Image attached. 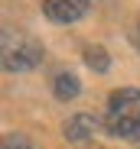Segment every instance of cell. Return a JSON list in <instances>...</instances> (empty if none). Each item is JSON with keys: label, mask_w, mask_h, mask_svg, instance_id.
<instances>
[{"label": "cell", "mask_w": 140, "mask_h": 149, "mask_svg": "<svg viewBox=\"0 0 140 149\" xmlns=\"http://www.w3.org/2000/svg\"><path fill=\"white\" fill-rule=\"evenodd\" d=\"M82 58H85V65L95 71V74H104L111 68V55H108L104 45H85L82 49Z\"/></svg>", "instance_id": "7"}, {"label": "cell", "mask_w": 140, "mask_h": 149, "mask_svg": "<svg viewBox=\"0 0 140 149\" xmlns=\"http://www.w3.org/2000/svg\"><path fill=\"white\" fill-rule=\"evenodd\" d=\"M52 94H56V101H75V97L82 94V81H78V74L72 71H59L56 78H52Z\"/></svg>", "instance_id": "5"}, {"label": "cell", "mask_w": 140, "mask_h": 149, "mask_svg": "<svg viewBox=\"0 0 140 149\" xmlns=\"http://www.w3.org/2000/svg\"><path fill=\"white\" fill-rule=\"evenodd\" d=\"M104 133L108 136H117V139H140V110L134 117L117 120V123H104Z\"/></svg>", "instance_id": "6"}, {"label": "cell", "mask_w": 140, "mask_h": 149, "mask_svg": "<svg viewBox=\"0 0 140 149\" xmlns=\"http://www.w3.org/2000/svg\"><path fill=\"white\" fill-rule=\"evenodd\" d=\"M98 130H104V120H98L95 113H72V117L62 123V136L68 143H75V146L88 143Z\"/></svg>", "instance_id": "3"}, {"label": "cell", "mask_w": 140, "mask_h": 149, "mask_svg": "<svg viewBox=\"0 0 140 149\" xmlns=\"http://www.w3.org/2000/svg\"><path fill=\"white\" fill-rule=\"evenodd\" d=\"M42 45L36 39H23L16 45H7L4 49V68L10 74H23V71H33L39 62H42Z\"/></svg>", "instance_id": "1"}, {"label": "cell", "mask_w": 140, "mask_h": 149, "mask_svg": "<svg viewBox=\"0 0 140 149\" xmlns=\"http://www.w3.org/2000/svg\"><path fill=\"white\" fill-rule=\"evenodd\" d=\"M0 149H33V143L23 136V133H7L4 136V146Z\"/></svg>", "instance_id": "8"}, {"label": "cell", "mask_w": 140, "mask_h": 149, "mask_svg": "<svg viewBox=\"0 0 140 149\" xmlns=\"http://www.w3.org/2000/svg\"><path fill=\"white\" fill-rule=\"evenodd\" d=\"M137 110H140V91L137 88H117V91H111V97H108L104 123H117L124 117H134Z\"/></svg>", "instance_id": "2"}, {"label": "cell", "mask_w": 140, "mask_h": 149, "mask_svg": "<svg viewBox=\"0 0 140 149\" xmlns=\"http://www.w3.org/2000/svg\"><path fill=\"white\" fill-rule=\"evenodd\" d=\"M91 0H42V16L52 23H75L88 13Z\"/></svg>", "instance_id": "4"}, {"label": "cell", "mask_w": 140, "mask_h": 149, "mask_svg": "<svg viewBox=\"0 0 140 149\" xmlns=\"http://www.w3.org/2000/svg\"><path fill=\"white\" fill-rule=\"evenodd\" d=\"M134 42H137V49H140V26H137V33H134Z\"/></svg>", "instance_id": "9"}]
</instances>
